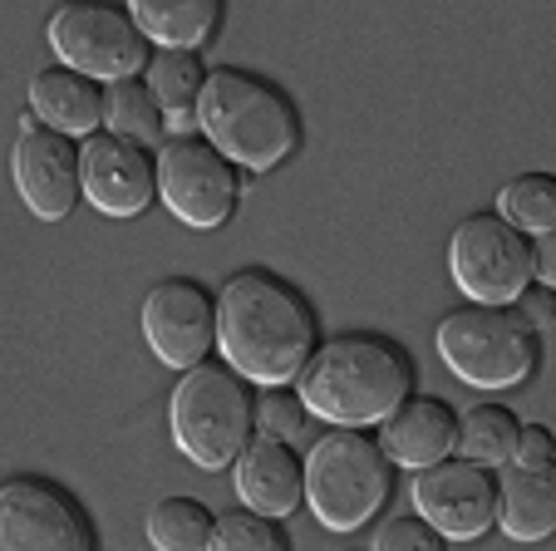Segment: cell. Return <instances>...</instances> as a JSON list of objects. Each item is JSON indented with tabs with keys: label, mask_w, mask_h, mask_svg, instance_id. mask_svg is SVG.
Segmentation results:
<instances>
[{
	"label": "cell",
	"mask_w": 556,
	"mask_h": 551,
	"mask_svg": "<svg viewBox=\"0 0 556 551\" xmlns=\"http://www.w3.org/2000/svg\"><path fill=\"white\" fill-rule=\"evenodd\" d=\"M369 551H443V537L424 517H389Z\"/></svg>",
	"instance_id": "cell-27"
},
{
	"label": "cell",
	"mask_w": 556,
	"mask_h": 551,
	"mask_svg": "<svg viewBox=\"0 0 556 551\" xmlns=\"http://www.w3.org/2000/svg\"><path fill=\"white\" fill-rule=\"evenodd\" d=\"M305 473V502L326 531H355L379 517L389 502V458L379 453L375 438L359 428H330L311 453L301 458Z\"/></svg>",
	"instance_id": "cell-5"
},
{
	"label": "cell",
	"mask_w": 556,
	"mask_h": 551,
	"mask_svg": "<svg viewBox=\"0 0 556 551\" xmlns=\"http://www.w3.org/2000/svg\"><path fill=\"white\" fill-rule=\"evenodd\" d=\"M439 360L453 370V379L472 389H513L532 379L542 360L536 330L507 305H463L439 321Z\"/></svg>",
	"instance_id": "cell-6"
},
{
	"label": "cell",
	"mask_w": 556,
	"mask_h": 551,
	"mask_svg": "<svg viewBox=\"0 0 556 551\" xmlns=\"http://www.w3.org/2000/svg\"><path fill=\"white\" fill-rule=\"evenodd\" d=\"M458 438V414L448 409V399H404L389 418H379V453L400 468H433L453 453Z\"/></svg>",
	"instance_id": "cell-16"
},
{
	"label": "cell",
	"mask_w": 556,
	"mask_h": 551,
	"mask_svg": "<svg viewBox=\"0 0 556 551\" xmlns=\"http://www.w3.org/2000/svg\"><path fill=\"white\" fill-rule=\"evenodd\" d=\"M198 124L202 138L227 158L231 167L242 163L247 173L281 167L301 148V114L276 89L271 79L247 70H212L198 95Z\"/></svg>",
	"instance_id": "cell-3"
},
{
	"label": "cell",
	"mask_w": 556,
	"mask_h": 551,
	"mask_svg": "<svg viewBox=\"0 0 556 551\" xmlns=\"http://www.w3.org/2000/svg\"><path fill=\"white\" fill-rule=\"evenodd\" d=\"M104 134L148 148L163 138V109L153 104V95H148L143 84H134V79L109 84L104 89Z\"/></svg>",
	"instance_id": "cell-24"
},
{
	"label": "cell",
	"mask_w": 556,
	"mask_h": 551,
	"mask_svg": "<svg viewBox=\"0 0 556 551\" xmlns=\"http://www.w3.org/2000/svg\"><path fill=\"white\" fill-rule=\"evenodd\" d=\"M217 512L198 498H163L148 512V541L157 551H207Z\"/></svg>",
	"instance_id": "cell-21"
},
{
	"label": "cell",
	"mask_w": 556,
	"mask_h": 551,
	"mask_svg": "<svg viewBox=\"0 0 556 551\" xmlns=\"http://www.w3.org/2000/svg\"><path fill=\"white\" fill-rule=\"evenodd\" d=\"M0 551H94V527L70 488L11 478L0 483Z\"/></svg>",
	"instance_id": "cell-10"
},
{
	"label": "cell",
	"mask_w": 556,
	"mask_h": 551,
	"mask_svg": "<svg viewBox=\"0 0 556 551\" xmlns=\"http://www.w3.org/2000/svg\"><path fill=\"white\" fill-rule=\"evenodd\" d=\"M157 167V198L182 227L212 231L237 212V198H242V177L217 148L202 134L188 138H168L163 153L153 158Z\"/></svg>",
	"instance_id": "cell-8"
},
{
	"label": "cell",
	"mask_w": 556,
	"mask_h": 551,
	"mask_svg": "<svg viewBox=\"0 0 556 551\" xmlns=\"http://www.w3.org/2000/svg\"><path fill=\"white\" fill-rule=\"evenodd\" d=\"M207 551H291V537H286L281 522L256 517V512H227L212 527Z\"/></svg>",
	"instance_id": "cell-25"
},
{
	"label": "cell",
	"mask_w": 556,
	"mask_h": 551,
	"mask_svg": "<svg viewBox=\"0 0 556 551\" xmlns=\"http://www.w3.org/2000/svg\"><path fill=\"white\" fill-rule=\"evenodd\" d=\"M128 21L138 25L148 45H163V50H198L212 40L222 21L217 0H134L128 5Z\"/></svg>",
	"instance_id": "cell-18"
},
{
	"label": "cell",
	"mask_w": 556,
	"mask_h": 551,
	"mask_svg": "<svg viewBox=\"0 0 556 551\" xmlns=\"http://www.w3.org/2000/svg\"><path fill=\"white\" fill-rule=\"evenodd\" d=\"M35 124L54 128L64 138H94L104 128V89L74 70H40L30 79Z\"/></svg>",
	"instance_id": "cell-17"
},
{
	"label": "cell",
	"mask_w": 556,
	"mask_h": 551,
	"mask_svg": "<svg viewBox=\"0 0 556 551\" xmlns=\"http://www.w3.org/2000/svg\"><path fill=\"white\" fill-rule=\"evenodd\" d=\"M414 389V360L400 340L369 330H345L315 345L295 375V399L305 414H320L336 428H365L389 418Z\"/></svg>",
	"instance_id": "cell-2"
},
{
	"label": "cell",
	"mask_w": 556,
	"mask_h": 551,
	"mask_svg": "<svg viewBox=\"0 0 556 551\" xmlns=\"http://www.w3.org/2000/svg\"><path fill=\"white\" fill-rule=\"evenodd\" d=\"M252 428H262V438H295L305 428V404L286 389H266L262 399H252Z\"/></svg>",
	"instance_id": "cell-26"
},
{
	"label": "cell",
	"mask_w": 556,
	"mask_h": 551,
	"mask_svg": "<svg viewBox=\"0 0 556 551\" xmlns=\"http://www.w3.org/2000/svg\"><path fill=\"white\" fill-rule=\"evenodd\" d=\"M513 458H517V468H532V473L552 468V434H546L542 424L517 428V448H513Z\"/></svg>",
	"instance_id": "cell-28"
},
{
	"label": "cell",
	"mask_w": 556,
	"mask_h": 551,
	"mask_svg": "<svg viewBox=\"0 0 556 551\" xmlns=\"http://www.w3.org/2000/svg\"><path fill=\"white\" fill-rule=\"evenodd\" d=\"M11 173H15V188H21L25 208L45 222H64L74 208H79V198H85L74 138L54 134V128L35 124V118H25L21 138H15Z\"/></svg>",
	"instance_id": "cell-13"
},
{
	"label": "cell",
	"mask_w": 556,
	"mask_h": 551,
	"mask_svg": "<svg viewBox=\"0 0 556 551\" xmlns=\"http://www.w3.org/2000/svg\"><path fill=\"white\" fill-rule=\"evenodd\" d=\"M497 217L522 237H552L556 231V183L546 173H522L497 192Z\"/></svg>",
	"instance_id": "cell-23"
},
{
	"label": "cell",
	"mask_w": 556,
	"mask_h": 551,
	"mask_svg": "<svg viewBox=\"0 0 556 551\" xmlns=\"http://www.w3.org/2000/svg\"><path fill=\"white\" fill-rule=\"evenodd\" d=\"M414 508L443 541H478L497 522V483L488 468L443 458L414 478Z\"/></svg>",
	"instance_id": "cell-11"
},
{
	"label": "cell",
	"mask_w": 556,
	"mask_h": 551,
	"mask_svg": "<svg viewBox=\"0 0 556 551\" xmlns=\"http://www.w3.org/2000/svg\"><path fill=\"white\" fill-rule=\"evenodd\" d=\"M79 188L104 217H138L157 202L153 153L128 138L94 134L79 148Z\"/></svg>",
	"instance_id": "cell-14"
},
{
	"label": "cell",
	"mask_w": 556,
	"mask_h": 551,
	"mask_svg": "<svg viewBox=\"0 0 556 551\" xmlns=\"http://www.w3.org/2000/svg\"><path fill=\"white\" fill-rule=\"evenodd\" d=\"M532 271H536V286L556 281V237H532Z\"/></svg>",
	"instance_id": "cell-30"
},
{
	"label": "cell",
	"mask_w": 556,
	"mask_h": 551,
	"mask_svg": "<svg viewBox=\"0 0 556 551\" xmlns=\"http://www.w3.org/2000/svg\"><path fill=\"white\" fill-rule=\"evenodd\" d=\"M50 50L60 54V70H74L85 79L124 84L138 70H148V40L128 11L114 5H64L50 15Z\"/></svg>",
	"instance_id": "cell-9"
},
{
	"label": "cell",
	"mask_w": 556,
	"mask_h": 551,
	"mask_svg": "<svg viewBox=\"0 0 556 551\" xmlns=\"http://www.w3.org/2000/svg\"><path fill=\"white\" fill-rule=\"evenodd\" d=\"M517 414L503 404H472L468 414L458 418V438L453 448L463 453V463H478V468H503L513 463L517 448Z\"/></svg>",
	"instance_id": "cell-20"
},
{
	"label": "cell",
	"mask_w": 556,
	"mask_h": 551,
	"mask_svg": "<svg viewBox=\"0 0 556 551\" xmlns=\"http://www.w3.org/2000/svg\"><path fill=\"white\" fill-rule=\"evenodd\" d=\"M237 498H242L247 512L256 517H291L305 502V473L301 458L291 453V443L281 438H247V448L237 453Z\"/></svg>",
	"instance_id": "cell-15"
},
{
	"label": "cell",
	"mask_w": 556,
	"mask_h": 551,
	"mask_svg": "<svg viewBox=\"0 0 556 551\" xmlns=\"http://www.w3.org/2000/svg\"><path fill=\"white\" fill-rule=\"evenodd\" d=\"M517 315H522V321L542 335L546 325H552V286H536V281L527 286V291L517 296Z\"/></svg>",
	"instance_id": "cell-29"
},
{
	"label": "cell",
	"mask_w": 556,
	"mask_h": 551,
	"mask_svg": "<svg viewBox=\"0 0 556 551\" xmlns=\"http://www.w3.org/2000/svg\"><path fill=\"white\" fill-rule=\"evenodd\" d=\"M173 443L202 473H217L237 463V453L252 438V389L237 370L217 360H202L198 370H182L168 404Z\"/></svg>",
	"instance_id": "cell-4"
},
{
	"label": "cell",
	"mask_w": 556,
	"mask_h": 551,
	"mask_svg": "<svg viewBox=\"0 0 556 551\" xmlns=\"http://www.w3.org/2000/svg\"><path fill=\"white\" fill-rule=\"evenodd\" d=\"M448 271L458 291L472 305H507L536 281L532 271V237L513 231L503 217H463L448 237Z\"/></svg>",
	"instance_id": "cell-7"
},
{
	"label": "cell",
	"mask_w": 556,
	"mask_h": 551,
	"mask_svg": "<svg viewBox=\"0 0 556 551\" xmlns=\"http://www.w3.org/2000/svg\"><path fill=\"white\" fill-rule=\"evenodd\" d=\"M320 345V321H315L305 291L271 271L252 266L237 271L217 296V350L227 370L262 389H286L305 370V360Z\"/></svg>",
	"instance_id": "cell-1"
},
{
	"label": "cell",
	"mask_w": 556,
	"mask_h": 551,
	"mask_svg": "<svg viewBox=\"0 0 556 551\" xmlns=\"http://www.w3.org/2000/svg\"><path fill=\"white\" fill-rule=\"evenodd\" d=\"M497 527L513 541H546L556 531V478L552 468H513L497 488Z\"/></svg>",
	"instance_id": "cell-19"
},
{
	"label": "cell",
	"mask_w": 556,
	"mask_h": 551,
	"mask_svg": "<svg viewBox=\"0 0 556 551\" xmlns=\"http://www.w3.org/2000/svg\"><path fill=\"white\" fill-rule=\"evenodd\" d=\"M202 60L188 50H157L143 70V89L153 95V104L163 114H192L202 95Z\"/></svg>",
	"instance_id": "cell-22"
},
{
	"label": "cell",
	"mask_w": 556,
	"mask_h": 551,
	"mask_svg": "<svg viewBox=\"0 0 556 551\" xmlns=\"http://www.w3.org/2000/svg\"><path fill=\"white\" fill-rule=\"evenodd\" d=\"M143 340L168 370H198L217 345V301L188 276L157 281L143 301Z\"/></svg>",
	"instance_id": "cell-12"
}]
</instances>
